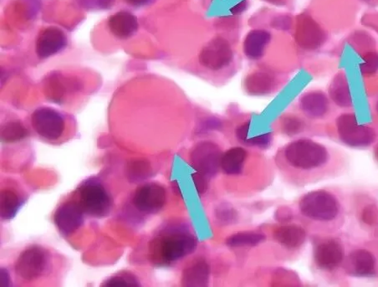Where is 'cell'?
<instances>
[{
  "label": "cell",
  "mask_w": 378,
  "mask_h": 287,
  "mask_svg": "<svg viewBox=\"0 0 378 287\" xmlns=\"http://www.w3.org/2000/svg\"><path fill=\"white\" fill-rule=\"evenodd\" d=\"M77 192L78 203L86 215L94 218H104L109 215L113 208V201L103 184L98 180H86Z\"/></svg>",
  "instance_id": "4"
},
{
  "label": "cell",
  "mask_w": 378,
  "mask_h": 287,
  "mask_svg": "<svg viewBox=\"0 0 378 287\" xmlns=\"http://www.w3.org/2000/svg\"><path fill=\"white\" fill-rule=\"evenodd\" d=\"M67 45L66 34L61 29L48 27L37 37L36 51L41 59H46L61 52Z\"/></svg>",
  "instance_id": "13"
},
{
  "label": "cell",
  "mask_w": 378,
  "mask_h": 287,
  "mask_svg": "<svg viewBox=\"0 0 378 287\" xmlns=\"http://www.w3.org/2000/svg\"><path fill=\"white\" fill-rule=\"evenodd\" d=\"M271 36L264 30H254L247 35L244 41L245 55L251 60L260 59L265 54Z\"/></svg>",
  "instance_id": "19"
},
{
  "label": "cell",
  "mask_w": 378,
  "mask_h": 287,
  "mask_svg": "<svg viewBox=\"0 0 378 287\" xmlns=\"http://www.w3.org/2000/svg\"><path fill=\"white\" fill-rule=\"evenodd\" d=\"M126 2L130 4V6L138 7L143 6L149 2V0H125Z\"/></svg>",
  "instance_id": "38"
},
{
  "label": "cell",
  "mask_w": 378,
  "mask_h": 287,
  "mask_svg": "<svg viewBox=\"0 0 378 287\" xmlns=\"http://www.w3.org/2000/svg\"><path fill=\"white\" fill-rule=\"evenodd\" d=\"M346 270L354 276H372L376 271L375 256L366 249L354 250L347 256Z\"/></svg>",
  "instance_id": "14"
},
{
  "label": "cell",
  "mask_w": 378,
  "mask_h": 287,
  "mask_svg": "<svg viewBox=\"0 0 378 287\" xmlns=\"http://www.w3.org/2000/svg\"><path fill=\"white\" fill-rule=\"evenodd\" d=\"M84 215L78 201H67L57 208L54 223L63 236H70L83 225Z\"/></svg>",
  "instance_id": "12"
},
{
  "label": "cell",
  "mask_w": 378,
  "mask_h": 287,
  "mask_svg": "<svg viewBox=\"0 0 378 287\" xmlns=\"http://www.w3.org/2000/svg\"><path fill=\"white\" fill-rule=\"evenodd\" d=\"M84 4H90V6L91 4V6L99 8H108L113 4V0H84Z\"/></svg>",
  "instance_id": "35"
},
{
  "label": "cell",
  "mask_w": 378,
  "mask_h": 287,
  "mask_svg": "<svg viewBox=\"0 0 378 287\" xmlns=\"http://www.w3.org/2000/svg\"><path fill=\"white\" fill-rule=\"evenodd\" d=\"M362 74L371 75L378 71V54L370 52L364 57V61L360 65Z\"/></svg>",
  "instance_id": "29"
},
{
  "label": "cell",
  "mask_w": 378,
  "mask_h": 287,
  "mask_svg": "<svg viewBox=\"0 0 378 287\" xmlns=\"http://www.w3.org/2000/svg\"><path fill=\"white\" fill-rule=\"evenodd\" d=\"M329 96L334 104L340 108H350L352 105V99L347 77L343 73H338L334 77L331 86L329 87Z\"/></svg>",
  "instance_id": "21"
},
{
  "label": "cell",
  "mask_w": 378,
  "mask_h": 287,
  "mask_svg": "<svg viewBox=\"0 0 378 287\" xmlns=\"http://www.w3.org/2000/svg\"><path fill=\"white\" fill-rule=\"evenodd\" d=\"M151 173V164L146 160H135V161L131 162L128 167V176L133 183L147 179Z\"/></svg>",
  "instance_id": "26"
},
{
  "label": "cell",
  "mask_w": 378,
  "mask_h": 287,
  "mask_svg": "<svg viewBox=\"0 0 378 287\" xmlns=\"http://www.w3.org/2000/svg\"><path fill=\"white\" fill-rule=\"evenodd\" d=\"M138 277L129 271H121L119 273L109 277L101 286L106 287H138L140 286Z\"/></svg>",
  "instance_id": "27"
},
{
  "label": "cell",
  "mask_w": 378,
  "mask_h": 287,
  "mask_svg": "<svg viewBox=\"0 0 378 287\" xmlns=\"http://www.w3.org/2000/svg\"><path fill=\"white\" fill-rule=\"evenodd\" d=\"M300 108L309 119L324 118L330 110L328 97L321 91H309L300 99Z\"/></svg>",
  "instance_id": "16"
},
{
  "label": "cell",
  "mask_w": 378,
  "mask_h": 287,
  "mask_svg": "<svg viewBox=\"0 0 378 287\" xmlns=\"http://www.w3.org/2000/svg\"><path fill=\"white\" fill-rule=\"evenodd\" d=\"M266 240L265 233L256 231H246L233 233L225 240V245L230 248L255 247Z\"/></svg>",
  "instance_id": "22"
},
{
  "label": "cell",
  "mask_w": 378,
  "mask_h": 287,
  "mask_svg": "<svg viewBox=\"0 0 378 287\" xmlns=\"http://www.w3.org/2000/svg\"><path fill=\"white\" fill-rule=\"evenodd\" d=\"M0 272H1V274H0V278H1V281H0V286L2 287L4 286H11V276H9V273L6 269L2 268L0 270Z\"/></svg>",
  "instance_id": "36"
},
{
  "label": "cell",
  "mask_w": 378,
  "mask_h": 287,
  "mask_svg": "<svg viewBox=\"0 0 378 287\" xmlns=\"http://www.w3.org/2000/svg\"><path fill=\"white\" fill-rule=\"evenodd\" d=\"M248 157L247 151L241 147H235L223 153L221 170L223 173L230 176H236L243 172L245 161Z\"/></svg>",
  "instance_id": "20"
},
{
  "label": "cell",
  "mask_w": 378,
  "mask_h": 287,
  "mask_svg": "<svg viewBox=\"0 0 378 287\" xmlns=\"http://www.w3.org/2000/svg\"><path fill=\"white\" fill-rule=\"evenodd\" d=\"M234 58L230 44L225 39H213L203 48L200 55L201 65L211 71H219L230 64Z\"/></svg>",
  "instance_id": "11"
},
{
  "label": "cell",
  "mask_w": 378,
  "mask_h": 287,
  "mask_svg": "<svg viewBox=\"0 0 378 287\" xmlns=\"http://www.w3.org/2000/svg\"><path fill=\"white\" fill-rule=\"evenodd\" d=\"M272 86V78L265 73H255L246 81L247 91L253 95L267 94Z\"/></svg>",
  "instance_id": "25"
},
{
  "label": "cell",
  "mask_w": 378,
  "mask_h": 287,
  "mask_svg": "<svg viewBox=\"0 0 378 287\" xmlns=\"http://www.w3.org/2000/svg\"><path fill=\"white\" fill-rule=\"evenodd\" d=\"M21 206V198L11 189H4L0 196V215L4 221H11Z\"/></svg>",
  "instance_id": "23"
},
{
  "label": "cell",
  "mask_w": 378,
  "mask_h": 287,
  "mask_svg": "<svg viewBox=\"0 0 378 287\" xmlns=\"http://www.w3.org/2000/svg\"><path fill=\"white\" fill-rule=\"evenodd\" d=\"M377 208L373 204L367 206L364 211L362 212V221H364L368 225H373L375 223L377 218Z\"/></svg>",
  "instance_id": "33"
},
{
  "label": "cell",
  "mask_w": 378,
  "mask_h": 287,
  "mask_svg": "<svg viewBox=\"0 0 378 287\" xmlns=\"http://www.w3.org/2000/svg\"><path fill=\"white\" fill-rule=\"evenodd\" d=\"M167 202L166 189L158 183H148L138 188L133 198V206L143 215H156Z\"/></svg>",
  "instance_id": "8"
},
{
  "label": "cell",
  "mask_w": 378,
  "mask_h": 287,
  "mask_svg": "<svg viewBox=\"0 0 378 287\" xmlns=\"http://www.w3.org/2000/svg\"><path fill=\"white\" fill-rule=\"evenodd\" d=\"M31 125L38 135L50 141L59 139L65 131L63 116L51 108H40L34 111Z\"/></svg>",
  "instance_id": "9"
},
{
  "label": "cell",
  "mask_w": 378,
  "mask_h": 287,
  "mask_svg": "<svg viewBox=\"0 0 378 287\" xmlns=\"http://www.w3.org/2000/svg\"><path fill=\"white\" fill-rule=\"evenodd\" d=\"M339 139L352 148H367L375 142L377 134L369 126L358 124L354 114H343L336 121Z\"/></svg>",
  "instance_id": "5"
},
{
  "label": "cell",
  "mask_w": 378,
  "mask_h": 287,
  "mask_svg": "<svg viewBox=\"0 0 378 287\" xmlns=\"http://www.w3.org/2000/svg\"><path fill=\"white\" fill-rule=\"evenodd\" d=\"M345 257L342 243L336 239L320 241L314 246L313 261L319 270L333 271L340 266Z\"/></svg>",
  "instance_id": "10"
},
{
  "label": "cell",
  "mask_w": 378,
  "mask_h": 287,
  "mask_svg": "<svg viewBox=\"0 0 378 287\" xmlns=\"http://www.w3.org/2000/svg\"><path fill=\"white\" fill-rule=\"evenodd\" d=\"M28 136V130L21 121H9L4 124L0 132V138L4 144H14L26 139Z\"/></svg>",
  "instance_id": "24"
},
{
  "label": "cell",
  "mask_w": 378,
  "mask_h": 287,
  "mask_svg": "<svg viewBox=\"0 0 378 287\" xmlns=\"http://www.w3.org/2000/svg\"><path fill=\"white\" fill-rule=\"evenodd\" d=\"M300 216L320 227L335 226L342 216L340 201L327 189H317L304 194L298 203Z\"/></svg>",
  "instance_id": "3"
},
{
  "label": "cell",
  "mask_w": 378,
  "mask_h": 287,
  "mask_svg": "<svg viewBox=\"0 0 378 287\" xmlns=\"http://www.w3.org/2000/svg\"><path fill=\"white\" fill-rule=\"evenodd\" d=\"M275 217L276 221L280 223H289L292 218V212L290 211L287 207H283L278 208L277 211L275 212Z\"/></svg>",
  "instance_id": "34"
},
{
  "label": "cell",
  "mask_w": 378,
  "mask_h": 287,
  "mask_svg": "<svg viewBox=\"0 0 378 287\" xmlns=\"http://www.w3.org/2000/svg\"><path fill=\"white\" fill-rule=\"evenodd\" d=\"M198 240L181 226L163 228L149 242L148 257L152 264L167 266L175 263L197 249Z\"/></svg>",
  "instance_id": "2"
},
{
  "label": "cell",
  "mask_w": 378,
  "mask_h": 287,
  "mask_svg": "<svg viewBox=\"0 0 378 287\" xmlns=\"http://www.w3.org/2000/svg\"><path fill=\"white\" fill-rule=\"evenodd\" d=\"M374 153H375V158H377L378 161V144L377 145V147L375 148Z\"/></svg>",
  "instance_id": "39"
},
{
  "label": "cell",
  "mask_w": 378,
  "mask_h": 287,
  "mask_svg": "<svg viewBox=\"0 0 378 287\" xmlns=\"http://www.w3.org/2000/svg\"><path fill=\"white\" fill-rule=\"evenodd\" d=\"M283 129L285 134L294 135L302 131L303 129V123L299 119L295 118V116H290V118L285 119Z\"/></svg>",
  "instance_id": "31"
},
{
  "label": "cell",
  "mask_w": 378,
  "mask_h": 287,
  "mask_svg": "<svg viewBox=\"0 0 378 287\" xmlns=\"http://www.w3.org/2000/svg\"><path fill=\"white\" fill-rule=\"evenodd\" d=\"M193 184H195L196 191L200 196L205 194L208 188V179L205 175L196 172L192 175Z\"/></svg>",
  "instance_id": "32"
},
{
  "label": "cell",
  "mask_w": 378,
  "mask_h": 287,
  "mask_svg": "<svg viewBox=\"0 0 378 287\" xmlns=\"http://www.w3.org/2000/svg\"><path fill=\"white\" fill-rule=\"evenodd\" d=\"M215 217L221 225H233L238 221L239 213L229 204L223 203L216 208Z\"/></svg>",
  "instance_id": "28"
},
{
  "label": "cell",
  "mask_w": 378,
  "mask_h": 287,
  "mask_svg": "<svg viewBox=\"0 0 378 287\" xmlns=\"http://www.w3.org/2000/svg\"><path fill=\"white\" fill-rule=\"evenodd\" d=\"M307 231L297 223H285L276 227L273 231V239L287 250L300 249L307 241Z\"/></svg>",
  "instance_id": "15"
},
{
  "label": "cell",
  "mask_w": 378,
  "mask_h": 287,
  "mask_svg": "<svg viewBox=\"0 0 378 287\" xmlns=\"http://www.w3.org/2000/svg\"><path fill=\"white\" fill-rule=\"evenodd\" d=\"M108 27L116 38L128 39L137 32L138 21L133 14L120 11L110 17Z\"/></svg>",
  "instance_id": "18"
},
{
  "label": "cell",
  "mask_w": 378,
  "mask_h": 287,
  "mask_svg": "<svg viewBox=\"0 0 378 287\" xmlns=\"http://www.w3.org/2000/svg\"><path fill=\"white\" fill-rule=\"evenodd\" d=\"M271 142H272V134H265L256 136L253 139H247L243 144L250 146V147L266 148L269 147Z\"/></svg>",
  "instance_id": "30"
},
{
  "label": "cell",
  "mask_w": 378,
  "mask_h": 287,
  "mask_svg": "<svg viewBox=\"0 0 378 287\" xmlns=\"http://www.w3.org/2000/svg\"><path fill=\"white\" fill-rule=\"evenodd\" d=\"M49 264V253L40 246H32L19 255L14 270L24 281H33L46 273Z\"/></svg>",
  "instance_id": "6"
},
{
  "label": "cell",
  "mask_w": 378,
  "mask_h": 287,
  "mask_svg": "<svg viewBox=\"0 0 378 287\" xmlns=\"http://www.w3.org/2000/svg\"><path fill=\"white\" fill-rule=\"evenodd\" d=\"M210 266L205 258L200 257L183 270L181 283L183 286H206L210 279Z\"/></svg>",
  "instance_id": "17"
},
{
  "label": "cell",
  "mask_w": 378,
  "mask_h": 287,
  "mask_svg": "<svg viewBox=\"0 0 378 287\" xmlns=\"http://www.w3.org/2000/svg\"><path fill=\"white\" fill-rule=\"evenodd\" d=\"M276 163L290 181L307 184L330 176L332 154L327 146L302 139L285 145L277 154Z\"/></svg>",
  "instance_id": "1"
},
{
  "label": "cell",
  "mask_w": 378,
  "mask_h": 287,
  "mask_svg": "<svg viewBox=\"0 0 378 287\" xmlns=\"http://www.w3.org/2000/svg\"><path fill=\"white\" fill-rule=\"evenodd\" d=\"M247 6H248V3H247V0H243V1H241L239 4H237L236 6L233 7L230 9V11L232 14H240L241 13H243L245 11Z\"/></svg>",
  "instance_id": "37"
},
{
  "label": "cell",
  "mask_w": 378,
  "mask_h": 287,
  "mask_svg": "<svg viewBox=\"0 0 378 287\" xmlns=\"http://www.w3.org/2000/svg\"><path fill=\"white\" fill-rule=\"evenodd\" d=\"M222 149L212 141H202L193 148L189 157L191 166L208 179L214 178L221 169Z\"/></svg>",
  "instance_id": "7"
},
{
  "label": "cell",
  "mask_w": 378,
  "mask_h": 287,
  "mask_svg": "<svg viewBox=\"0 0 378 287\" xmlns=\"http://www.w3.org/2000/svg\"><path fill=\"white\" fill-rule=\"evenodd\" d=\"M376 109H377V113H378V101H377V102Z\"/></svg>",
  "instance_id": "40"
}]
</instances>
